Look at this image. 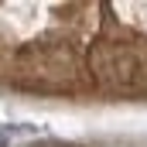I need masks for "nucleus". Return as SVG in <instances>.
<instances>
[{
	"instance_id": "1",
	"label": "nucleus",
	"mask_w": 147,
	"mask_h": 147,
	"mask_svg": "<svg viewBox=\"0 0 147 147\" xmlns=\"http://www.w3.org/2000/svg\"><path fill=\"white\" fill-rule=\"evenodd\" d=\"M7 140H10V130H7V127H0V147L7 144Z\"/></svg>"
}]
</instances>
